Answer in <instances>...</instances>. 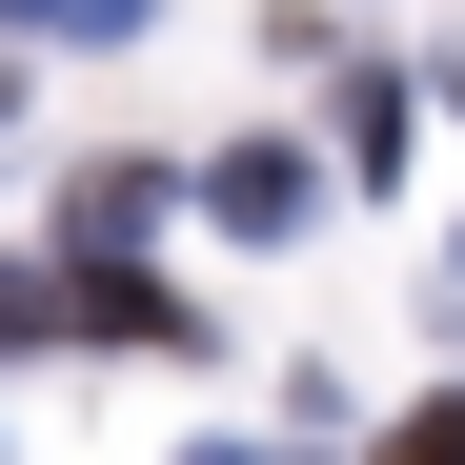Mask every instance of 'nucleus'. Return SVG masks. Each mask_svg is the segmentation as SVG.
I'll return each mask as SVG.
<instances>
[{"mask_svg":"<svg viewBox=\"0 0 465 465\" xmlns=\"http://www.w3.org/2000/svg\"><path fill=\"white\" fill-rule=\"evenodd\" d=\"M384 465H465V405H425V425H384Z\"/></svg>","mask_w":465,"mask_h":465,"instance_id":"nucleus-5","label":"nucleus"},{"mask_svg":"<svg viewBox=\"0 0 465 465\" xmlns=\"http://www.w3.org/2000/svg\"><path fill=\"white\" fill-rule=\"evenodd\" d=\"M0 102H21V82H0Z\"/></svg>","mask_w":465,"mask_h":465,"instance_id":"nucleus-9","label":"nucleus"},{"mask_svg":"<svg viewBox=\"0 0 465 465\" xmlns=\"http://www.w3.org/2000/svg\"><path fill=\"white\" fill-rule=\"evenodd\" d=\"M0 41H142V0H0Z\"/></svg>","mask_w":465,"mask_h":465,"instance_id":"nucleus-4","label":"nucleus"},{"mask_svg":"<svg viewBox=\"0 0 465 465\" xmlns=\"http://www.w3.org/2000/svg\"><path fill=\"white\" fill-rule=\"evenodd\" d=\"M425 303H445V344H465V243H445V283H425Z\"/></svg>","mask_w":465,"mask_h":465,"instance_id":"nucleus-7","label":"nucleus"},{"mask_svg":"<svg viewBox=\"0 0 465 465\" xmlns=\"http://www.w3.org/2000/svg\"><path fill=\"white\" fill-rule=\"evenodd\" d=\"M61 324H82V344H203V303H183V283H142L122 243H82V263H61Z\"/></svg>","mask_w":465,"mask_h":465,"instance_id":"nucleus-2","label":"nucleus"},{"mask_svg":"<svg viewBox=\"0 0 465 465\" xmlns=\"http://www.w3.org/2000/svg\"><path fill=\"white\" fill-rule=\"evenodd\" d=\"M142 223H163V163H102L82 203H61V243H142Z\"/></svg>","mask_w":465,"mask_h":465,"instance_id":"nucleus-3","label":"nucleus"},{"mask_svg":"<svg viewBox=\"0 0 465 465\" xmlns=\"http://www.w3.org/2000/svg\"><path fill=\"white\" fill-rule=\"evenodd\" d=\"M183 465H263V445H183Z\"/></svg>","mask_w":465,"mask_h":465,"instance_id":"nucleus-8","label":"nucleus"},{"mask_svg":"<svg viewBox=\"0 0 465 465\" xmlns=\"http://www.w3.org/2000/svg\"><path fill=\"white\" fill-rule=\"evenodd\" d=\"M61 324V283H21V263H0V344H41Z\"/></svg>","mask_w":465,"mask_h":465,"instance_id":"nucleus-6","label":"nucleus"},{"mask_svg":"<svg viewBox=\"0 0 465 465\" xmlns=\"http://www.w3.org/2000/svg\"><path fill=\"white\" fill-rule=\"evenodd\" d=\"M303 203H324L303 142H223V163H203V223H223V243H303Z\"/></svg>","mask_w":465,"mask_h":465,"instance_id":"nucleus-1","label":"nucleus"}]
</instances>
